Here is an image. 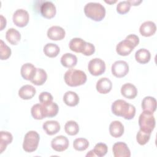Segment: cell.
<instances>
[{
  "label": "cell",
  "mask_w": 157,
  "mask_h": 157,
  "mask_svg": "<svg viewBox=\"0 0 157 157\" xmlns=\"http://www.w3.org/2000/svg\"><path fill=\"white\" fill-rule=\"evenodd\" d=\"M63 101L67 105L74 107L78 104L79 97L76 93L72 91H68L64 94Z\"/></svg>",
  "instance_id": "cell-24"
},
{
  "label": "cell",
  "mask_w": 157,
  "mask_h": 157,
  "mask_svg": "<svg viewBox=\"0 0 157 157\" xmlns=\"http://www.w3.org/2000/svg\"><path fill=\"white\" fill-rule=\"evenodd\" d=\"M85 15L96 21H101L105 15V7L99 2H90L84 7Z\"/></svg>",
  "instance_id": "cell-3"
},
{
  "label": "cell",
  "mask_w": 157,
  "mask_h": 157,
  "mask_svg": "<svg viewBox=\"0 0 157 157\" xmlns=\"http://www.w3.org/2000/svg\"><path fill=\"white\" fill-rule=\"evenodd\" d=\"M105 2H107V3H109V4H112V3H115V2H117V1H105Z\"/></svg>",
  "instance_id": "cell-44"
},
{
  "label": "cell",
  "mask_w": 157,
  "mask_h": 157,
  "mask_svg": "<svg viewBox=\"0 0 157 157\" xmlns=\"http://www.w3.org/2000/svg\"><path fill=\"white\" fill-rule=\"evenodd\" d=\"M13 136L7 131L0 132V151L2 153L6 148L7 145L12 142Z\"/></svg>",
  "instance_id": "cell-28"
},
{
  "label": "cell",
  "mask_w": 157,
  "mask_h": 157,
  "mask_svg": "<svg viewBox=\"0 0 157 157\" xmlns=\"http://www.w3.org/2000/svg\"><path fill=\"white\" fill-rule=\"evenodd\" d=\"M95 52V47L93 44L90 42H86L85 47L82 53L85 56H90Z\"/></svg>",
  "instance_id": "cell-39"
},
{
  "label": "cell",
  "mask_w": 157,
  "mask_h": 157,
  "mask_svg": "<svg viewBox=\"0 0 157 157\" xmlns=\"http://www.w3.org/2000/svg\"><path fill=\"white\" fill-rule=\"evenodd\" d=\"M7 40L12 45H17L21 39V34L15 28H9L6 33Z\"/></svg>",
  "instance_id": "cell-26"
},
{
  "label": "cell",
  "mask_w": 157,
  "mask_h": 157,
  "mask_svg": "<svg viewBox=\"0 0 157 157\" xmlns=\"http://www.w3.org/2000/svg\"><path fill=\"white\" fill-rule=\"evenodd\" d=\"M0 55L1 59L4 60L8 59L11 55V49L2 40H0Z\"/></svg>",
  "instance_id": "cell-36"
},
{
  "label": "cell",
  "mask_w": 157,
  "mask_h": 157,
  "mask_svg": "<svg viewBox=\"0 0 157 157\" xmlns=\"http://www.w3.org/2000/svg\"><path fill=\"white\" fill-rule=\"evenodd\" d=\"M65 132L70 136H75L79 131L78 123L74 120L67 121L64 125Z\"/></svg>",
  "instance_id": "cell-31"
},
{
  "label": "cell",
  "mask_w": 157,
  "mask_h": 157,
  "mask_svg": "<svg viewBox=\"0 0 157 157\" xmlns=\"http://www.w3.org/2000/svg\"><path fill=\"white\" fill-rule=\"evenodd\" d=\"M53 99L52 95L46 91L42 92L39 96V100L41 104H47L52 102Z\"/></svg>",
  "instance_id": "cell-38"
},
{
  "label": "cell",
  "mask_w": 157,
  "mask_h": 157,
  "mask_svg": "<svg viewBox=\"0 0 157 157\" xmlns=\"http://www.w3.org/2000/svg\"><path fill=\"white\" fill-rule=\"evenodd\" d=\"M121 94L127 99H134L137 94V90L136 87L130 83L124 84L121 88Z\"/></svg>",
  "instance_id": "cell-17"
},
{
  "label": "cell",
  "mask_w": 157,
  "mask_h": 157,
  "mask_svg": "<svg viewBox=\"0 0 157 157\" xmlns=\"http://www.w3.org/2000/svg\"><path fill=\"white\" fill-rule=\"evenodd\" d=\"M131 6L128 1H120L117 6V11L120 14H125L129 11Z\"/></svg>",
  "instance_id": "cell-37"
},
{
  "label": "cell",
  "mask_w": 157,
  "mask_h": 157,
  "mask_svg": "<svg viewBox=\"0 0 157 157\" xmlns=\"http://www.w3.org/2000/svg\"><path fill=\"white\" fill-rule=\"evenodd\" d=\"M12 20L13 23L17 26L22 28L26 26L28 23L29 15L26 10L23 9H19L13 13Z\"/></svg>",
  "instance_id": "cell-8"
},
{
  "label": "cell",
  "mask_w": 157,
  "mask_h": 157,
  "mask_svg": "<svg viewBox=\"0 0 157 157\" xmlns=\"http://www.w3.org/2000/svg\"><path fill=\"white\" fill-rule=\"evenodd\" d=\"M131 4V5L132 6H138L139 4H140L142 1H134V0H131V1H128Z\"/></svg>",
  "instance_id": "cell-42"
},
{
  "label": "cell",
  "mask_w": 157,
  "mask_h": 157,
  "mask_svg": "<svg viewBox=\"0 0 157 157\" xmlns=\"http://www.w3.org/2000/svg\"><path fill=\"white\" fill-rule=\"evenodd\" d=\"M6 26V19L1 15V30H2Z\"/></svg>",
  "instance_id": "cell-41"
},
{
  "label": "cell",
  "mask_w": 157,
  "mask_h": 157,
  "mask_svg": "<svg viewBox=\"0 0 157 157\" xmlns=\"http://www.w3.org/2000/svg\"><path fill=\"white\" fill-rule=\"evenodd\" d=\"M39 134L35 131H29L25 136L23 143V150L28 153L34 151L39 142Z\"/></svg>",
  "instance_id": "cell-4"
},
{
  "label": "cell",
  "mask_w": 157,
  "mask_h": 157,
  "mask_svg": "<svg viewBox=\"0 0 157 157\" xmlns=\"http://www.w3.org/2000/svg\"><path fill=\"white\" fill-rule=\"evenodd\" d=\"M108 150V147L104 143H98L94 146V149L93 150V153L95 156L102 157L106 155Z\"/></svg>",
  "instance_id": "cell-35"
},
{
  "label": "cell",
  "mask_w": 157,
  "mask_h": 157,
  "mask_svg": "<svg viewBox=\"0 0 157 157\" xmlns=\"http://www.w3.org/2000/svg\"><path fill=\"white\" fill-rule=\"evenodd\" d=\"M134 46L127 39L120 41L116 47L117 53L121 56H127L134 50Z\"/></svg>",
  "instance_id": "cell-12"
},
{
  "label": "cell",
  "mask_w": 157,
  "mask_h": 157,
  "mask_svg": "<svg viewBox=\"0 0 157 157\" xmlns=\"http://www.w3.org/2000/svg\"><path fill=\"white\" fill-rule=\"evenodd\" d=\"M31 112L33 117L36 120H42L45 118L41 104H36L33 105Z\"/></svg>",
  "instance_id": "cell-33"
},
{
  "label": "cell",
  "mask_w": 157,
  "mask_h": 157,
  "mask_svg": "<svg viewBox=\"0 0 157 157\" xmlns=\"http://www.w3.org/2000/svg\"><path fill=\"white\" fill-rule=\"evenodd\" d=\"M59 47L55 44L48 43L44 47V54L50 58L56 57L59 53Z\"/></svg>",
  "instance_id": "cell-30"
},
{
  "label": "cell",
  "mask_w": 157,
  "mask_h": 157,
  "mask_svg": "<svg viewBox=\"0 0 157 157\" xmlns=\"http://www.w3.org/2000/svg\"><path fill=\"white\" fill-rule=\"evenodd\" d=\"M47 37L53 40H59L65 37L64 29L59 26H52L47 31Z\"/></svg>",
  "instance_id": "cell-13"
},
{
  "label": "cell",
  "mask_w": 157,
  "mask_h": 157,
  "mask_svg": "<svg viewBox=\"0 0 157 157\" xmlns=\"http://www.w3.org/2000/svg\"><path fill=\"white\" fill-rule=\"evenodd\" d=\"M43 129L47 134L52 136L59 132L60 130L59 123L55 120H48L44 123Z\"/></svg>",
  "instance_id": "cell-19"
},
{
  "label": "cell",
  "mask_w": 157,
  "mask_h": 157,
  "mask_svg": "<svg viewBox=\"0 0 157 157\" xmlns=\"http://www.w3.org/2000/svg\"><path fill=\"white\" fill-rule=\"evenodd\" d=\"M86 42L81 38L75 37L71 40L69 42V48L76 53H82L85 47Z\"/></svg>",
  "instance_id": "cell-25"
},
{
  "label": "cell",
  "mask_w": 157,
  "mask_h": 157,
  "mask_svg": "<svg viewBox=\"0 0 157 157\" xmlns=\"http://www.w3.org/2000/svg\"><path fill=\"white\" fill-rule=\"evenodd\" d=\"M142 108L144 111L153 113L156 109V101L151 96L145 97L142 101Z\"/></svg>",
  "instance_id": "cell-23"
},
{
  "label": "cell",
  "mask_w": 157,
  "mask_h": 157,
  "mask_svg": "<svg viewBox=\"0 0 157 157\" xmlns=\"http://www.w3.org/2000/svg\"><path fill=\"white\" fill-rule=\"evenodd\" d=\"M109 132L110 135L115 138L121 137L124 132V126L120 121H113L109 126Z\"/></svg>",
  "instance_id": "cell-21"
},
{
  "label": "cell",
  "mask_w": 157,
  "mask_h": 157,
  "mask_svg": "<svg viewBox=\"0 0 157 157\" xmlns=\"http://www.w3.org/2000/svg\"><path fill=\"white\" fill-rule=\"evenodd\" d=\"M40 11L42 17L49 19L54 17L56 12V7L51 1L43 2L40 6Z\"/></svg>",
  "instance_id": "cell-11"
},
{
  "label": "cell",
  "mask_w": 157,
  "mask_h": 157,
  "mask_svg": "<svg viewBox=\"0 0 157 157\" xmlns=\"http://www.w3.org/2000/svg\"><path fill=\"white\" fill-rule=\"evenodd\" d=\"M36 69L37 68L33 64L27 63L21 66L20 73L24 79L31 81L36 74Z\"/></svg>",
  "instance_id": "cell-14"
},
{
  "label": "cell",
  "mask_w": 157,
  "mask_h": 157,
  "mask_svg": "<svg viewBox=\"0 0 157 157\" xmlns=\"http://www.w3.org/2000/svg\"><path fill=\"white\" fill-rule=\"evenodd\" d=\"M47 78V74L46 72L41 68H37L36 74L31 82L35 85L39 86L43 85L46 82Z\"/></svg>",
  "instance_id": "cell-29"
},
{
  "label": "cell",
  "mask_w": 157,
  "mask_h": 157,
  "mask_svg": "<svg viewBox=\"0 0 157 157\" xmlns=\"http://www.w3.org/2000/svg\"><path fill=\"white\" fill-rule=\"evenodd\" d=\"M52 148L56 151H63L69 147V140L64 136H58L53 138L51 142Z\"/></svg>",
  "instance_id": "cell-9"
},
{
  "label": "cell",
  "mask_w": 157,
  "mask_h": 157,
  "mask_svg": "<svg viewBox=\"0 0 157 157\" xmlns=\"http://www.w3.org/2000/svg\"><path fill=\"white\" fill-rule=\"evenodd\" d=\"M150 136H151L150 132H147L140 129L136 135L137 142L140 145H144L148 142L150 138Z\"/></svg>",
  "instance_id": "cell-34"
},
{
  "label": "cell",
  "mask_w": 157,
  "mask_h": 157,
  "mask_svg": "<svg viewBox=\"0 0 157 157\" xmlns=\"http://www.w3.org/2000/svg\"><path fill=\"white\" fill-rule=\"evenodd\" d=\"M96 90L101 94H107L112 88V83L107 77H102L98 80L96 85Z\"/></svg>",
  "instance_id": "cell-15"
},
{
  "label": "cell",
  "mask_w": 157,
  "mask_h": 157,
  "mask_svg": "<svg viewBox=\"0 0 157 157\" xmlns=\"http://www.w3.org/2000/svg\"><path fill=\"white\" fill-rule=\"evenodd\" d=\"M88 69L91 75L98 76L105 72V64L102 59L96 58L90 61L88 65Z\"/></svg>",
  "instance_id": "cell-6"
},
{
  "label": "cell",
  "mask_w": 157,
  "mask_h": 157,
  "mask_svg": "<svg viewBox=\"0 0 157 157\" xmlns=\"http://www.w3.org/2000/svg\"><path fill=\"white\" fill-rule=\"evenodd\" d=\"M125 39H127L129 41H130L133 44L134 47H136L139 43V38L136 34H129L128 36H126Z\"/></svg>",
  "instance_id": "cell-40"
},
{
  "label": "cell",
  "mask_w": 157,
  "mask_h": 157,
  "mask_svg": "<svg viewBox=\"0 0 157 157\" xmlns=\"http://www.w3.org/2000/svg\"><path fill=\"white\" fill-rule=\"evenodd\" d=\"M64 79L67 85L78 86L83 85L86 82L87 77L83 71L75 69H70L65 72Z\"/></svg>",
  "instance_id": "cell-2"
},
{
  "label": "cell",
  "mask_w": 157,
  "mask_h": 157,
  "mask_svg": "<svg viewBox=\"0 0 157 157\" xmlns=\"http://www.w3.org/2000/svg\"><path fill=\"white\" fill-rule=\"evenodd\" d=\"M44 115L45 117H53L56 116L58 112V105L53 102L47 104H41Z\"/></svg>",
  "instance_id": "cell-18"
},
{
  "label": "cell",
  "mask_w": 157,
  "mask_h": 157,
  "mask_svg": "<svg viewBox=\"0 0 157 157\" xmlns=\"http://www.w3.org/2000/svg\"><path fill=\"white\" fill-rule=\"evenodd\" d=\"M112 113L119 117H122L126 120H131L136 114L135 107L122 99L115 101L112 104Z\"/></svg>",
  "instance_id": "cell-1"
},
{
  "label": "cell",
  "mask_w": 157,
  "mask_h": 157,
  "mask_svg": "<svg viewBox=\"0 0 157 157\" xmlns=\"http://www.w3.org/2000/svg\"><path fill=\"white\" fill-rule=\"evenodd\" d=\"M115 157H130L131 151L128 145L122 142H118L113 144L112 148Z\"/></svg>",
  "instance_id": "cell-10"
},
{
  "label": "cell",
  "mask_w": 157,
  "mask_h": 157,
  "mask_svg": "<svg viewBox=\"0 0 157 157\" xmlns=\"http://www.w3.org/2000/svg\"><path fill=\"white\" fill-rule=\"evenodd\" d=\"M150 52L145 48H140L135 53L136 60L140 64H146L150 60Z\"/></svg>",
  "instance_id": "cell-27"
},
{
  "label": "cell",
  "mask_w": 157,
  "mask_h": 157,
  "mask_svg": "<svg viewBox=\"0 0 157 157\" xmlns=\"http://www.w3.org/2000/svg\"><path fill=\"white\" fill-rule=\"evenodd\" d=\"M36 92L35 88L30 85H25L22 86L19 91L18 95L22 99H30L34 97Z\"/></svg>",
  "instance_id": "cell-20"
},
{
  "label": "cell",
  "mask_w": 157,
  "mask_h": 157,
  "mask_svg": "<svg viewBox=\"0 0 157 157\" xmlns=\"http://www.w3.org/2000/svg\"><path fill=\"white\" fill-rule=\"evenodd\" d=\"M156 30V26L154 22L151 21H147L144 22L140 26L139 32L142 36L145 37H150L153 35Z\"/></svg>",
  "instance_id": "cell-16"
},
{
  "label": "cell",
  "mask_w": 157,
  "mask_h": 157,
  "mask_svg": "<svg viewBox=\"0 0 157 157\" xmlns=\"http://www.w3.org/2000/svg\"><path fill=\"white\" fill-rule=\"evenodd\" d=\"M86 156H95V155H94V153H93V150H90L87 154H86Z\"/></svg>",
  "instance_id": "cell-43"
},
{
  "label": "cell",
  "mask_w": 157,
  "mask_h": 157,
  "mask_svg": "<svg viewBox=\"0 0 157 157\" xmlns=\"http://www.w3.org/2000/svg\"><path fill=\"white\" fill-rule=\"evenodd\" d=\"M77 58L76 56L70 53L64 54L61 58V63L65 67L72 68L77 64Z\"/></svg>",
  "instance_id": "cell-22"
},
{
  "label": "cell",
  "mask_w": 157,
  "mask_h": 157,
  "mask_svg": "<svg viewBox=\"0 0 157 157\" xmlns=\"http://www.w3.org/2000/svg\"><path fill=\"white\" fill-rule=\"evenodd\" d=\"M140 129L151 133L155 126V118L152 112L143 111L139 118Z\"/></svg>",
  "instance_id": "cell-5"
},
{
  "label": "cell",
  "mask_w": 157,
  "mask_h": 157,
  "mask_svg": "<svg viewBox=\"0 0 157 157\" xmlns=\"http://www.w3.org/2000/svg\"><path fill=\"white\" fill-rule=\"evenodd\" d=\"M112 74L118 78L123 77L129 72L128 64L123 60L116 61L112 65L111 68Z\"/></svg>",
  "instance_id": "cell-7"
},
{
  "label": "cell",
  "mask_w": 157,
  "mask_h": 157,
  "mask_svg": "<svg viewBox=\"0 0 157 157\" xmlns=\"http://www.w3.org/2000/svg\"><path fill=\"white\" fill-rule=\"evenodd\" d=\"M89 146V142L85 138L75 139L73 142L74 148L77 151H84Z\"/></svg>",
  "instance_id": "cell-32"
}]
</instances>
